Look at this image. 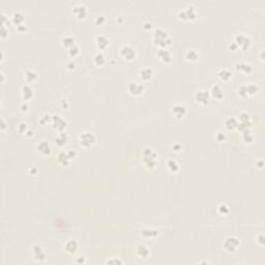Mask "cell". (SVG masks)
Wrapping results in <instances>:
<instances>
[{"mask_svg": "<svg viewBox=\"0 0 265 265\" xmlns=\"http://www.w3.org/2000/svg\"><path fill=\"white\" fill-rule=\"evenodd\" d=\"M94 141H95V137L90 133L82 134L81 137H80V142H81V144L84 145V146H90L92 143H94Z\"/></svg>", "mask_w": 265, "mask_h": 265, "instance_id": "obj_1", "label": "cell"}, {"mask_svg": "<svg viewBox=\"0 0 265 265\" xmlns=\"http://www.w3.org/2000/svg\"><path fill=\"white\" fill-rule=\"evenodd\" d=\"M238 245H239V241L238 239L235 237H229L225 241V248H226V250L230 251V252L235 251L236 248H238Z\"/></svg>", "mask_w": 265, "mask_h": 265, "instance_id": "obj_2", "label": "cell"}, {"mask_svg": "<svg viewBox=\"0 0 265 265\" xmlns=\"http://www.w3.org/2000/svg\"><path fill=\"white\" fill-rule=\"evenodd\" d=\"M143 85H141L138 82H131L128 84V91H130L132 94H140L143 91Z\"/></svg>", "mask_w": 265, "mask_h": 265, "instance_id": "obj_3", "label": "cell"}, {"mask_svg": "<svg viewBox=\"0 0 265 265\" xmlns=\"http://www.w3.org/2000/svg\"><path fill=\"white\" fill-rule=\"evenodd\" d=\"M121 54H122V56L125 59H133L134 57H135V51H134L133 48H131V47L126 46V47H123L122 49H121Z\"/></svg>", "mask_w": 265, "mask_h": 265, "instance_id": "obj_4", "label": "cell"}, {"mask_svg": "<svg viewBox=\"0 0 265 265\" xmlns=\"http://www.w3.org/2000/svg\"><path fill=\"white\" fill-rule=\"evenodd\" d=\"M196 98H197V102L206 104V103L208 102V98L209 97H208V93L206 92L205 90H200L196 94Z\"/></svg>", "mask_w": 265, "mask_h": 265, "instance_id": "obj_5", "label": "cell"}, {"mask_svg": "<svg viewBox=\"0 0 265 265\" xmlns=\"http://www.w3.org/2000/svg\"><path fill=\"white\" fill-rule=\"evenodd\" d=\"M72 11H74V13L76 14L79 18H82V17H84V16H85V14H86V6L82 5V4L75 5Z\"/></svg>", "mask_w": 265, "mask_h": 265, "instance_id": "obj_6", "label": "cell"}, {"mask_svg": "<svg viewBox=\"0 0 265 265\" xmlns=\"http://www.w3.org/2000/svg\"><path fill=\"white\" fill-rule=\"evenodd\" d=\"M172 111L177 117H181L186 113V108H184V106H182V105H175V106H173Z\"/></svg>", "mask_w": 265, "mask_h": 265, "instance_id": "obj_7", "label": "cell"}, {"mask_svg": "<svg viewBox=\"0 0 265 265\" xmlns=\"http://www.w3.org/2000/svg\"><path fill=\"white\" fill-rule=\"evenodd\" d=\"M154 36L158 37V39H156V41L159 42V43H163L164 45H165V43H164V42H166V39H167V33H166L165 31H162L161 29H158L156 31V34H154Z\"/></svg>", "mask_w": 265, "mask_h": 265, "instance_id": "obj_8", "label": "cell"}, {"mask_svg": "<svg viewBox=\"0 0 265 265\" xmlns=\"http://www.w3.org/2000/svg\"><path fill=\"white\" fill-rule=\"evenodd\" d=\"M211 93H212L213 97L219 98V100L224 97V92H223V90L220 86H213L211 89Z\"/></svg>", "mask_w": 265, "mask_h": 265, "instance_id": "obj_9", "label": "cell"}, {"mask_svg": "<svg viewBox=\"0 0 265 265\" xmlns=\"http://www.w3.org/2000/svg\"><path fill=\"white\" fill-rule=\"evenodd\" d=\"M217 75H219V77L222 80H228L230 77H231V72H230L229 69H221V71H219Z\"/></svg>", "mask_w": 265, "mask_h": 265, "instance_id": "obj_10", "label": "cell"}, {"mask_svg": "<svg viewBox=\"0 0 265 265\" xmlns=\"http://www.w3.org/2000/svg\"><path fill=\"white\" fill-rule=\"evenodd\" d=\"M97 44L100 48H104L105 46H107L108 39H106V36H104V35H98L97 37Z\"/></svg>", "mask_w": 265, "mask_h": 265, "instance_id": "obj_11", "label": "cell"}, {"mask_svg": "<svg viewBox=\"0 0 265 265\" xmlns=\"http://www.w3.org/2000/svg\"><path fill=\"white\" fill-rule=\"evenodd\" d=\"M186 59L194 61V60H197V58H198V53H197V51H195V50H190L186 52Z\"/></svg>", "mask_w": 265, "mask_h": 265, "instance_id": "obj_12", "label": "cell"}, {"mask_svg": "<svg viewBox=\"0 0 265 265\" xmlns=\"http://www.w3.org/2000/svg\"><path fill=\"white\" fill-rule=\"evenodd\" d=\"M39 150L41 152H44V153H48V152H50V147H49L48 143L42 142L41 144L39 145Z\"/></svg>", "mask_w": 265, "mask_h": 265, "instance_id": "obj_13", "label": "cell"}, {"mask_svg": "<svg viewBox=\"0 0 265 265\" xmlns=\"http://www.w3.org/2000/svg\"><path fill=\"white\" fill-rule=\"evenodd\" d=\"M13 20L15 23H17L18 25H20L21 23L24 21V17H23V15H21L20 13H15L13 16Z\"/></svg>", "mask_w": 265, "mask_h": 265, "instance_id": "obj_14", "label": "cell"}, {"mask_svg": "<svg viewBox=\"0 0 265 265\" xmlns=\"http://www.w3.org/2000/svg\"><path fill=\"white\" fill-rule=\"evenodd\" d=\"M65 248H66V250L69 251V252H71V253L75 252V251L77 250V243L75 242L74 240L69 241V242L66 243V245H65Z\"/></svg>", "mask_w": 265, "mask_h": 265, "instance_id": "obj_15", "label": "cell"}, {"mask_svg": "<svg viewBox=\"0 0 265 265\" xmlns=\"http://www.w3.org/2000/svg\"><path fill=\"white\" fill-rule=\"evenodd\" d=\"M140 75H141L142 79L148 80L152 76V72H151L150 69H143V71L141 72V74H140Z\"/></svg>", "mask_w": 265, "mask_h": 265, "instance_id": "obj_16", "label": "cell"}, {"mask_svg": "<svg viewBox=\"0 0 265 265\" xmlns=\"http://www.w3.org/2000/svg\"><path fill=\"white\" fill-rule=\"evenodd\" d=\"M168 168L170 169L171 171H176L178 169V164L176 161H174V159H170V161L168 162Z\"/></svg>", "mask_w": 265, "mask_h": 265, "instance_id": "obj_17", "label": "cell"}, {"mask_svg": "<svg viewBox=\"0 0 265 265\" xmlns=\"http://www.w3.org/2000/svg\"><path fill=\"white\" fill-rule=\"evenodd\" d=\"M25 77H26L27 81H32L33 79L36 78V74L34 72H32V71H28L26 72V75H25Z\"/></svg>", "mask_w": 265, "mask_h": 265, "instance_id": "obj_18", "label": "cell"}, {"mask_svg": "<svg viewBox=\"0 0 265 265\" xmlns=\"http://www.w3.org/2000/svg\"><path fill=\"white\" fill-rule=\"evenodd\" d=\"M162 53H164V55H159V56H161V58L163 60H165V61H166V60H170L171 59L170 53H169L166 49H163V50H162Z\"/></svg>", "mask_w": 265, "mask_h": 265, "instance_id": "obj_19", "label": "cell"}, {"mask_svg": "<svg viewBox=\"0 0 265 265\" xmlns=\"http://www.w3.org/2000/svg\"><path fill=\"white\" fill-rule=\"evenodd\" d=\"M105 21V18L103 17V16H97V18H95V22L97 23V24H100L102 22H104Z\"/></svg>", "mask_w": 265, "mask_h": 265, "instance_id": "obj_20", "label": "cell"}]
</instances>
